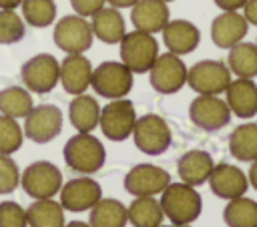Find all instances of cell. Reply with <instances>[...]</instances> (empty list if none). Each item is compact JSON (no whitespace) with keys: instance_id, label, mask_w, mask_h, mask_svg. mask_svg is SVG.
I'll return each instance as SVG.
<instances>
[{"instance_id":"1","label":"cell","mask_w":257,"mask_h":227,"mask_svg":"<svg viewBox=\"0 0 257 227\" xmlns=\"http://www.w3.org/2000/svg\"><path fill=\"white\" fill-rule=\"evenodd\" d=\"M165 217L177 225H193L203 211V199L199 191L187 183H169L159 199Z\"/></svg>"},{"instance_id":"2","label":"cell","mask_w":257,"mask_h":227,"mask_svg":"<svg viewBox=\"0 0 257 227\" xmlns=\"http://www.w3.org/2000/svg\"><path fill=\"white\" fill-rule=\"evenodd\" d=\"M62 157L68 169L80 175L96 173L104 167L106 149L92 133H76L62 149Z\"/></svg>"},{"instance_id":"3","label":"cell","mask_w":257,"mask_h":227,"mask_svg":"<svg viewBox=\"0 0 257 227\" xmlns=\"http://www.w3.org/2000/svg\"><path fill=\"white\" fill-rule=\"evenodd\" d=\"M120 62L133 72V74H145L151 70L153 62L159 56V42L155 34L133 30L122 36L118 42Z\"/></svg>"},{"instance_id":"4","label":"cell","mask_w":257,"mask_h":227,"mask_svg":"<svg viewBox=\"0 0 257 227\" xmlns=\"http://www.w3.org/2000/svg\"><path fill=\"white\" fill-rule=\"evenodd\" d=\"M90 86L98 96L124 98L133 88V72L120 60H106L92 68Z\"/></svg>"},{"instance_id":"5","label":"cell","mask_w":257,"mask_h":227,"mask_svg":"<svg viewBox=\"0 0 257 227\" xmlns=\"http://www.w3.org/2000/svg\"><path fill=\"white\" fill-rule=\"evenodd\" d=\"M135 123H137V110L133 100L128 98H112L108 104L100 106L98 127L108 141L114 143L126 141L133 135Z\"/></svg>"},{"instance_id":"6","label":"cell","mask_w":257,"mask_h":227,"mask_svg":"<svg viewBox=\"0 0 257 227\" xmlns=\"http://www.w3.org/2000/svg\"><path fill=\"white\" fill-rule=\"evenodd\" d=\"M92 28L84 16L68 14L62 16L52 30L54 44L66 54H84L92 46Z\"/></svg>"},{"instance_id":"7","label":"cell","mask_w":257,"mask_h":227,"mask_svg":"<svg viewBox=\"0 0 257 227\" xmlns=\"http://www.w3.org/2000/svg\"><path fill=\"white\" fill-rule=\"evenodd\" d=\"M133 143L135 147L151 157L163 155L171 147V129L167 121L159 115H143L137 119L133 129Z\"/></svg>"},{"instance_id":"8","label":"cell","mask_w":257,"mask_h":227,"mask_svg":"<svg viewBox=\"0 0 257 227\" xmlns=\"http://www.w3.org/2000/svg\"><path fill=\"white\" fill-rule=\"evenodd\" d=\"M20 185L32 199H50L62 187V173L50 161H34L20 173Z\"/></svg>"},{"instance_id":"9","label":"cell","mask_w":257,"mask_h":227,"mask_svg":"<svg viewBox=\"0 0 257 227\" xmlns=\"http://www.w3.org/2000/svg\"><path fill=\"white\" fill-rule=\"evenodd\" d=\"M20 78L30 92L46 94L60 80V62L48 52L34 54L32 58H28L22 64Z\"/></svg>"},{"instance_id":"10","label":"cell","mask_w":257,"mask_h":227,"mask_svg":"<svg viewBox=\"0 0 257 227\" xmlns=\"http://www.w3.org/2000/svg\"><path fill=\"white\" fill-rule=\"evenodd\" d=\"M149 82L159 94H175L187 84V66L173 52L159 54L149 70Z\"/></svg>"},{"instance_id":"11","label":"cell","mask_w":257,"mask_h":227,"mask_svg":"<svg viewBox=\"0 0 257 227\" xmlns=\"http://www.w3.org/2000/svg\"><path fill=\"white\" fill-rule=\"evenodd\" d=\"M231 82V70L221 60H199L187 68V84L197 94H221Z\"/></svg>"},{"instance_id":"12","label":"cell","mask_w":257,"mask_h":227,"mask_svg":"<svg viewBox=\"0 0 257 227\" xmlns=\"http://www.w3.org/2000/svg\"><path fill=\"white\" fill-rule=\"evenodd\" d=\"M189 119L201 131L215 133L229 125L231 108L219 94H199L189 104Z\"/></svg>"},{"instance_id":"13","label":"cell","mask_w":257,"mask_h":227,"mask_svg":"<svg viewBox=\"0 0 257 227\" xmlns=\"http://www.w3.org/2000/svg\"><path fill=\"white\" fill-rule=\"evenodd\" d=\"M24 137L32 143L44 145L54 141L62 131V110L56 104L32 106L24 117Z\"/></svg>"},{"instance_id":"14","label":"cell","mask_w":257,"mask_h":227,"mask_svg":"<svg viewBox=\"0 0 257 227\" xmlns=\"http://www.w3.org/2000/svg\"><path fill=\"white\" fill-rule=\"evenodd\" d=\"M171 183V175L153 163L135 165L124 177V189L133 197H155Z\"/></svg>"},{"instance_id":"15","label":"cell","mask_w":257,"mask_h":227,"mask_svg":"<svg viewBox=\"0 0 257 227\" xmlns=\"http://www.w3.org/2000/svg\"><path fill=\"white\" fill-rule=\"evenodd\" d=\"M58 193H60V205L66 211H72V213L88 211L102 197L100 185L88 175L70 179L68 183H64L60 187Z\"/></svg>"},{"instance_id":"16","label":"cell","mask_w":257,"mask_h":227,"mask_svg":"<svg viewBox=\"0 0 257 227\" xmlns=\"http://www.w3.org/2000/svg\"><path fill=\"white\" fill-rule=\"evenodd\" d=\"M207 183H209L213 195H217L219 199H225V201L235 199V197H241L249 189L247 175L239 167H235L231 163H219V165H215Z\"/></svg>"},{"instance_id":"17","label":"cell","mask_w":257,"mask_h":227,"mask_svg":"<svg viewBox=\"0 0 257 227\" xmlns=\"http://www.w3.org/2000/svg\"><path fill=\"white\" fill-rule=\"evenodd\" d=\"M249 24L243 14L237 10H225L211 22V40L217 48H231L247 36Z\"/></svg>"},{"instance_id":"18","label":"cell","mask_w":257,"mask_h":227,"mask_svg":"<svg viewBox=\"0 0 257 227\" xmlns=\"http://www.w3.org/2000/svg\"><path fill=\"white\" fill-rule=\"evenodd\" d=\"M161 32H163V42L169 48V52L177 56L191 54L201 42V30L191 20H185V18L169 20Z\"/></svg>"},{"instance_id":"19","label":"cell","mask_w":257,"mask_h":227,"mask_svg":"<svg viewBox=\"0 0 257 227\" xmlns=\"http://www.w3.org/2000/svg\"><path fill=\"white\" fill-rule=\"evenodd\" d=\"M90 76H92V64L84 54H66L60 60V84L62 88L76 96L86 92L90 86Z\"/></svg>"},{"instance_id":"20","label":"cell","mask_w":257,"mask_h":227,"mask_svg":"<svg viewBox=\"0 0 257 227\" xmlns=\"http://www.w3.org/2000/svg\"><path fill=\"white\" fill-rule=\"evenodd\" d=\"M169 4L163 0H137L131 6V22L135 30L157 34L165 28L169 18Z\"/></svg>"},{"instance_id":"21","label":"cell","mask_w":257,"mask_h":227,"mask_svg":"<svg viewBox=\"0 0 257 227\" xmlns=\"http://www.w3.org/2000/svg\"><path fill=\"white\" fill-rule=\"evenodd\" d=\"M225 102L231 108V115L239 119H251L257 115V84L253 78H231L225 88Z\"/></svg>"},{"instance_id":"22","label":"cell","mask_w":257,"mask_h":227,"mask_svg":"<svg viewBox=\"0 0 257 227\" xmlns=\"http://www.w3.org/2000/svg\"><path fill=\"white\" fill-rule=\"evenodd\" d=\"M213 167H215L213 157L207 151H201V149L187 151L177 161V173H179L181 181L191 185V187H199V185L207 183Z\"/></svg>"},{"instance_id":"23","label":"cell","mask_w":257,"mask_h":227,"mask_svg":"<svg viewBox=\"0 0 257 227\" xmlns=\"http://www.w3.org/2000/svg\"><path fill=\"white\" fill-rule=\"evenodd\" d=\"M90 28L92 34L104 44H118L126 34L124 18L120 10L112 6H102L98 12H94L90 16Z\"/></svg>"},{"instance_id":"24","label":"cell","mask_w":257,"mask_h":227,"mask_svg":"<svg viewBox=\"0 0 257 227\" xmlns=\"http://www.w3.org/2000/svg\"><path fill=\"white\" fill-rule=\"evenodd\" d=\"M98 117H100V104L94 96L86 92L76 94L68 104L70 125L78 133H92L98 127Z\"/></svg>"},{"instance_id":"25","label":"cell","mask_w":257,"mask_h":227,"mask_svg":"<svg viewBox=\"0 0 257 227\" xmlns=\"http://www.w3.org/2000/svg\"><path fill=\"white\" fill-rule=\"evenodd\" d=\"M126 223H128L126 207L118 199L100 197L90 207V217H88L90 227H126Z\"/></svg>"},{"instance_id":"26","label":"cell","mask_w":257,"mask_h":227,"mask_svg":"<svg viewBox=\"0 0 257 227\" xmlns=\"http://www.w3.org/2000/svg\"><path fill=\"white\" fill-rule=\"evenodd\" d=\"M28 227H64V207L60 201L50 199H34L32 205L26 207Z\"/></svg>"},{"instance_id":"27","label":"cell","mask_w":257,"mask_h":227,"mask_svg":"<svg viewBox=\"0 0 257 227\" xmlns=\"http://www.w3.org/2000/svg\"><path fill=\"white\" fill-rule=\"evenodd\" d=\"M227 68L231 74L239 78H255L257 76V46L255 42H237L229 48Z\"/></svg>"},{"instance_id":"28","label":"cell","mask_w":257,"mask_h":227,"mask_svg":"<svg viewBox=\"0 0 257 227\" xmlns=\"http://www.w3.org/2000/svg\"><path fill=\"white\" fill-rule=\"evenodd\" d=\"M229 153L243 163H251L257 159V125L243 123L233 129L229 135Z\"/></svg>"},{"instance_id":"29","label":"cell","mask_w":257,"mask_h":227,"mask_svg":"<svg viewBox=\"0 0 257 227\" xmlns=\"http://www.w3.org/2000/svg\"><path fill=\"white\" fill-rule=\"evenodd\" d=\"M126 215L133 227H159L165 219L163 207L155 197H135L126 207Z\"/></svg>"},{"instance_id":"30","label":"cell","mask_w":257,"mask_h":227,"mask_svg":"<svg viewBox=\"0 0 257 227\" xmlns=\"http://www.w3.org/2000/svg\"><path fill=\"white\" fill-rule=\"evenodd\" d=\"M223 221L227 227H257V201L245 195L229 199L223 209Z\"/></svg>"},{"instance_id":"31","label":"cell","mask_w":257,"mask_h":227,"mask_svg":"<svg viewBox=\"0 0 257 227\" xmlns=\"http://www.w3.org/2000/svg\"><path fill=\"white\" fill-rule=\"evenodd\" d=\"M34 106L32 94L26 86H8L0 90V112L12 119H24Z\"/></svg>"},{"instance_id":"32","label":"cell","mask_w":257,"mask_h":227,"mask_svg":"<svg viewBox=\"0 0 257 227\" xmlns=\"http://www.w3.org/2000/svg\"><path fill=\"white\" fill-rule=\"evenodd\" d=\"M20 10H22V20L34 28H46L56 20L54 0H22Z\"/></svg>"},{"instance_id":"33","label":"cell","mask_w":257,"mask_h":227,"mask_svg":"<svg viewBox=\"0 0 257 227\" xmlns=\"http://www.w3.org/2000/svg\"><path fill=\"white\" fill-rule=\"evenodd\" d=\"M24 131L18 125V119H12L8 115L0 112V153L12 155L22 147Z\"/></svg>"},{"instance_id":"34","label":"cell","mask_w":257,"mask_h":227,"mask_svg":"<svg viewBox=\"0 0 257 227\" xmlns=\"http://www.w3.org/2000/svg\"><path fill=\"white\" fill-rule=\"evenodd\" d=\"M26 28L20 14L14 10H0V44H16L24 38Z\"/></svg>"},{"instance_id":"35","label":"cell","mask_w":257,"mask_h":227,"mask_svg":"<svg viewBox=\"0 0 257 227\" xmlns=\"http://www.w3.org/2000/svg\"><path fill=\"white\" fill-rule=\"evenodd\" d=\"M18 185H20V171L16 161L10 155L0 153V195L16 191Z\"/></svg>"},{"instance_id":"36","label":"cell","mask_w":257,"mask_h":227,"mask_svg":"<svg viewBox=\"0 0 257 227\" xmlns=\"http://www.w3.org/2000/svg\"><path fill=\"white\" fill-rule=\"evenodd\" d=\"M0 227H28L26 209L16 201L0 203Z\"/></svg>"},{"instance_id":"37","label":"cell","mask_w":257,"mask_h":227,"mask_svg":"<svg viewBox=\"0 0 257 227\" xmlns=\"http://www.w3.org/2000/svg\"><path fill=\"white\" fill-rule=\"evenodd\" d=\"M104 2L106 0H70V6L74 10V14L90 18L94 12H98L104 6Z\"/></svg>"},{"instance_id":"38","label":"cell","mask_w":257,"mask_h":227,"mask_svg":"<svg viewBox=\"0 0 257 227\" xmlns=\"http://www.w3.org/2000/svg\"><path fill=\"white\" fill-rule=\"evenodd\" d=\"M241 10H243V16H245L247 24L257 26V0H247Z\"/></svg>"},{"instance_id":"39","label":"cell","mask_w":257,"mask_h":227,"mask_svg":"<svg viewBox=\"0 0 257 227\" xmlns=\"http://www.w3.org/2000/svg\"><path fill=\"white\" fill-rule=\"evenodd\" d=\"M213 2L217 8H221L225 12V10H241L247 0H213Z\"/></svg>"},{"instance_id":"40","label":"cell","mask_w":257,"mask_h":227,"mask_svg":"<svg viewBox=\"0 0 257 227\" xmlns=\"http://www.w3.org/2000/svg\"><path fill=\"white\" fill-rule=\"evenodd\" d=\"M249 185L257 191V159L255 161H251V167H249Z\"/></svg>"},{"instance_id":"41","label":"cell","mask_w":257,"mask_h":227,"mask_svg":"<svg viewBox=\"0 0 257 227\" xmlns=\"http://www.w3.org/2000/svg\"><path fill=\"white\" fill-rule=\"evenodd\" d=\"M106 2H108L112 8H118V10H120V8H131L133 4H137V0H106Z\"/></svg>"},{"instance_id":"42","label":"cell","mask_w":257,"mask_h":227,"mask_svg":"<svg viewBox=\"0 0 257 227\" xmlns=\"http://www.w3.org/2000/svg\"><path fill=\"white\" fill-rule=\"evenodd\" d=\"M22 0H0V10H14L20 6Z\"/></svg>"},{"instance_id":"43","label":"cell","mask_w":257,"mask_h":227,"mask_svg":"<svg viewBox=\"0 0 257 227\" xmlns=\"http://www.w3.org/2000/svg\"><path fill=\"white\" fill-rule=\"evenodd\" d=\"M64 227H90L86 221H70V223H66Z\"/></svg>"},{"instance_id":"44","label":"cell","mask_w":257,"mask_h":227,"mask_svg":"<svg viewBox=\"0 0 257 227\" xmlns=\"http://www.w3.org/2000/svg\"><path fill=\"white\" fill-rule=\"evenodd\" d=\"M159 227H193V225H177V223H171V225H159Z\"/></svg>"},{"instance_id":"45","label":"cell","mask_w":257,"mask_h":227,"mask_svg":"<svg viewBox=\"0 0 257 227\" xmlns=\"http://www.w3.org/2000/svg\"><path fill=\"white\" fill-rule=\"evenodd\" d=\"M163 2H167V4H169V2H173V0H163Z\"/></svg>"},{"instance_id":"46","label":"cell","mask_w":257,"mask_h":227,"mask_svg":"<svg viewBox=\"0 0 257 227\" xmlns=\"http://www.w3.org/2000/svg\"><path fill=\"white\" fill-rule=\"evenodd\" d=\"M255 46H257V40H255Z\"/></svg>"}]
</instances>
